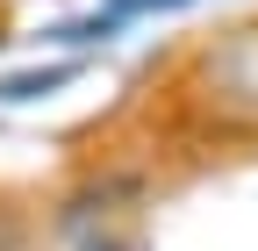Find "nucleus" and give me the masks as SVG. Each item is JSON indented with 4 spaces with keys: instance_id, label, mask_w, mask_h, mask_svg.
Segmentation results:
<instances>
[{
    "instance_id": "obj_1",
    "label": "nucleus",
    "mask_w": 258,
    "mask_h": 251,
    "mask_svg": "<svg viewBox=\"0 0 258 251\" xmlns=\"http://www.w3.org/2000/svg\"><path fill=\"white\" fill-rule=\"evenodd\" d=\"M194 86L222 122H258V22L230 29L222 43H208L194 57Z\"/></svg>"
}]
</instances>
